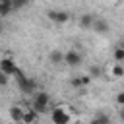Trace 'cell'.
<instances>
[{
  "label": "cell",
  "mask_w": 124,
  "mask_h": 124,
  "mask_svg": "<svg viewBox=\"0 0 124 124\" xmlns=\"http://www.w3.org/2000/svg\"><path fill=\"white\" fill-rule=\"evenodd\" d=\"M52 124H70V107L68 105H56L50 110Z\"/></svg>",
  "instance_id": "obj_1"
},
{
  "label": "cell",
  "mask_w": 124,
  "mask_h": 124,
  "mask_svg": "<svg viewBox=\"0 0 124 124\" xmlns=\"http://www.w3.org/2000/svg\"><path fill=\"white\" fill-rule=\"evenodd\" d=\"M48 107H50V95H48L46 91H39V93L35 95V99H33L31 108H33L35 112L43 114V112H46V110H48Z\"/></svg>",
  "instance_id": "obj_2"
},
{
  "label": "cell",
  "mask_w": 124,
  "mask_h": 124,
  "mask_svg": "<svg viewBox=\"0 0 124 124\" xmlns=\"http://www.w3.org/2000/svg\"><path fill=\"white\" fill-rule=\"evenodd\" d=\"M16 76V81H17V85H19V89L23 91V93H33L35 89H37V83H35V79H31V78H27L19 68H17V72L14 74Z\"/></svg>",
  "instance_id": "obj_3"
},
{
  "label": "cell",
  "mask_w": 124,
  "mask_h": 124,
  "mask_svg": "<svg viewBox=\"0 0 124 124\" xmlns=\"http://www.w3.org/2000/svg\"><path fill=\"white\" fill-rule=\"evenodd\" d=\"M0 70L6 76H14L17 72V64H16V60L12 56H4V58H0Z\"/></svg>",
  "instance_id": "obj_4"
},
{
  "label": "cell",
  "mask_w": 124,
  "mask_h": 124,
  "mask_svg": "<svg viewBox=\"0 0 124 124\" xmlns=\"http://www.w3.org/2000/svg\"><path fill=\"white\" fill-rule=\"evenodd\" d=\"M46 17H48L50 21H54V23H66V21L70 19L68 12H62V10H50V12L46 14Z\"/></svg>",
  "instance_id": "obj_5"
},
{
  "label": "cell",
  "mask_w": 124,
  "mask_h": 124,
  "mask_svg": "<svg viewBox=\"0 0 124 124\" xmlns=\"http://www.w3.org/2000/svg\"><path fill=\"white\" fill-rule=\"evenodd\" d=\"M64 64H68V66H79L81 64V54L78 52V50H68V52H64Z\"/></svg>",
  "instance_id": "obj_6"
},
{
  "label": "cell",
  "mask_w": 124,
  "mask_h": 124,
  "mask_svg": "<svg viewBox=\"0 0 124 124\" xmlns=\"http://www.w3.org/2000/svg\"><path fill=\"white\" fill-rule=\"evenodd\" d=\"M37 120H39V112H35L33 108H23L21 124H37Z\"/></svg>",
  "instance_id": "obj_7"
},
{
  "label": "cell",
  "mask_w": 124,
  "mask_h": 124,
  "mask_svg": "<svg viewBox=\"0 0 124 124\" xmlns=\"http://www.w3.org/2000/svg\"><path fill=\"white\" fill-rule=\"evenodd\" d=\"M107 74H108L110 79H120V78L124 76V68L120 66V62H114V64L110 66V70L107 68Z\"/></svg>",
  "instance_id": "obj_8"
},
{
  "label": "cell",
  "mask_w": 124,
  "mask_h": 124,
  "mask_svg": "<svg viewBox=\"0 0 124 124\" xmlns=\"http://www.w3.org/2000/svg\"><path fill=\"white\" fill-rule=\"evenodd\" d=\"M91 29H93L95 33H99V35H103V33H107V31L110 29V25H108V21H105V19H97V17H95V21H93V25H91Z\"/></svg>",
  "instance_id": "obj_9"
},
{
  "label": "cell",
  "mask_w": 124,
  "mask_h": 124,
  "mask_svg": "<svg viewBox=\"0 0 124 124\" xmlns=\"http://www.w3.org/2000/svg\"><path fill=\"white\" fill-rule=\"evenodd\" d=\"M93 21H95V16H93V14H83V16H79V25H81L83 29H91Z\"/></svg>",
  "instance_id": "obj_10"
},
{
  "label": "cell",
  "mask_w": 124,
  "mask_h": 124,
  "mask_svg": "<svg viewBox=\"0 0 124 124\" xmlns=\"http://www.w3.org/2000/svg\"><path fill=\"white\" fill-rule=\"evenodd\" d=\"M48 60H50V64L58 66V64L64 62V52H62V50H52V52L48 54Z\"/></svg>",
  "instance_id": "obj_11"
},
{
  "label": "cell",
  "mask_w": 124,
  "mask_h": 124,
  "mask_svg": "<svg viewBox=\"0 0 124 124\" xmlns=\"http://www.w3.org/2000/svg\"><path fill=\"white\" fill-rule=\"evenodd\" d=\"M21 116H23V108L17 107V105H14V107L10 108V118H12L14 122H21Z\"/></svg>",
  "instance_id": "obj_12"
},
{
  "label": "cell",
  "mask_w": 124,
  "mask_h": 124,
  "mask_svg": "<svg viewBox=\"0 0 124 124\" xmlns=\"http://www.w3.org/2000/svg\"><path fill=\"white\" fill-rule=\"evenodd\" d=\"M12 10H14V6H12V0H0V17L8 16Z\"/></svg>",
  "instance_id": "obj_13"
},
{
  "label": "cell",
  "mask_w": 124,
  "mask_h": 124,
  "mask_svg": "<svg viewBox=\"0 0 124 124\" xmlns=\"http://www.w3.org/2000/svg\"><path fill=\"white\" fill-rule=\"evenodd\" d=\"M122 60H124V48L118 45L114 48V62H122Z\"/></svg>",
  "instance_id": "obj_14"
},
{
  "label": "cell",
  "mask_w": 124,
  "mask_h": 124,
  "mask_svg": "<svg viewBox=\"0 0 124 124\" xmlns=\"http://www.w3.org/2000/svg\"><path fill=\"white\" fill-rule=\"evenodd\" d=\"M95 120H97L99 124H110V118H108V114H103V112H99V114L95 116Z\"/></svg>",
  "instance_id": "obj_15"
},
{
  "label": "cell",
  "mask_w": 124,
  "mask_h": 124,
  "mask_svg": "<svg viewBox=\"0 0 124 124\" xmlns=\"http://www.w3.org/2000/svg\"><path fill=\"white\" fill-rule=\"evenodd\" d=\"M27 4H29V0H12V6H14V10H19V8L27 6Z\"/></svg>",
  "instance_id": "obj_16"
},
{
  "label": "cell",
  "mask_w": 124,
  "mask_h": 124,
  "mask_svg": "<svg viewBox=\"0 0 124 124\" xmlns=\"http://www.w3.org/2000/svg\"><path fill=\"white\" fill-rule=\"evenodd\" d=\"M8 81H10V76H6V74L0 70V85H6Z\"/></svg>",
  "instance_id": "obj_17"
},
{
  "label": "cell",
  "mask_w": 124,
  "mask_h": 124,
  "mask_svg": "<svg viewBox=\"0 0 124 124\" xmlns=\"http://www.w3.org/2000/svg\"><path fill=\"white\" fill-rule=\"evenodd\" d=\"M116 105H118V107H122V105H124V93H122V91L116 95Z\"/></svg>",
  "instance_id": "obj_18"
},
{
  "label": "cell",
  "mask_w": 124,
  "mask_h": 124,
  "mask_svg": "<svg viewBox=\"0 0 124 124\" xmlns=\"http://www.w3.org/2000/svg\"><path fill=\"white\" fill-rule=\"evenodd\" d=\"M101 76V70L99 68H91V78H99Z\"/></svg>",
  "instance_id": "obj_19"
},
{
  "label": "cell",
  "mask_w": 124,
  "mask_h": 124,
  "mask_svg": "<svg viewBox=\"0 0 124 124\" xmlns=\"http://www.w3.org/2000/svg\"><path fill=\"white\" fill-rule=\"evenodd\" d=\"M89 124H99V122H97V120H95V118H93V120H91V122H89Z\"/></svg>",
  "instance_id": "obj_20"
},
{
  "label": "cell",
  "mask_w": 124,
  "mask_h": 124,
  "mask_svg": "<svg viewBox=\"0 0 124 124\" xmlns=\"http://www.w3.org/2000/svg\"><path fill=\"white\" fill-rule=\"evenodd\" d=\"M0 33H2V25H0Z\"/></svg>",
  "instance_id": "obj_21"
}]
</instances>
